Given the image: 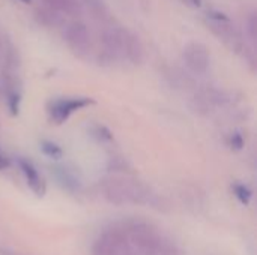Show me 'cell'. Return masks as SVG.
Wrapping results in <instances>:
<instances>
[{"label": "cell", "mask_w": 257, "mask_h": 255, "mask_svg": "<svg viewBox=\"0 0 257 255\" xmlns=\"http://www.w3.org/2000/svg\"><path fill=\"white\" fill-rule=\"evenodd\" d=\"M117 227L131 255H157L163 242L152 225L140 221H130Z\"/></svg>", "instance_id": "7a4b0ae2"}, {"label": "cell", "mask_w": 257, "mask_h": 255, "mask_svg": "<svg viewBox=\"0 0 257 255\" xmlns=\"http://www.w3.org/2000/svg\"><path fill=\"white\" fill-rule=\"evenodd\" d=\"M92 101L89 98H68V99H59L54 101L50 107V114L51 117L57 122L62 123L65 122L72 113L90 105Z\"/></svg>", "instance_id": "8992f818"}, {"label": "cell", "mask_w": 257, "mask_h": 255, "mask_svg": "<svg viewBox=\"0 0 257 255\" xmlns=\"http://www.w3.org/2000/svg\"><path fill=\"white\" fill-rule=\"evenodd\" d=\"M92 255H131L119 227L104 231L93 243Z\"/></svg>", "instance_id": "5b68a950"}, {"label": "cell", "mask_w": 257, "mask_h": 255, "mask_svg": "<svg viewBox=\"0 0 257 255\" xmlns=\"http://www.w3.org/2000/svg\"><path fill=\"white\" fill-rule=\"evenodd\" d=\"M190 2H191V3H193L194 6H200L203 0H190Z\"/></svg>", "instance_id": "9a60e30c"}, {"label": "cell", "mask_w": 257, "mask_h": 255, "mask_svg": "<svg viewBox=\"0 0 257 255\" xmlns=\"http://www.w3.org/2000/svg\"><path fill=\"white\" fill-rule=\"evenodd\" d=\"M18 165H20V170H21V173H23V176H24V179H26L27 186H29L35 194L42 195L44 191H45V185H44V180H42V177L39 176L38 170L33 167V164L29 162V161H26V159H20V161H18Z\"/></svg>", "instance_id": "ba28073f"}, {"label": "cell", "mask_w": 257, "mask_h": 255, "mask_svg": "<svg viewBox=\"0 0 257 255\" xmlns=\"http://www.w3.org/2000/svg\"><path fill=\"white\" fill-rule=\"evenodd\" d=\"M62 38H63L66 47L75 56L84 57V56H87L90 53V48H92V36H90L89 27L83 21L74 20V21L68 23L63 27Z\"/></svg>", "instance_id": "3957f363"}, {"label": "cell", "mask_w": 257, "mask_h": 255, "mask_svg": "<svg viewBox=\"0 0 257 255\" xmlns=\"http://www.w3.org/2000/svg\"><path fill=\"white\" fill-rule=\"evenodd\" d=\"M157 255H182L181 249L176 245L172 243H161Z\"/></svg>", "instance_id": "8fae6325"}, {"label": "cell", "mask_w": 257, "mask_h": 255, "mask_svg": "<svg viewBox=\"0 0 257 255\" xmlns=\"http://www.w3.org/2000/svg\"><path fill=\"white\" fill-rule=\"evenodd\" d=\"M45 8L56 12V14H65L71 17H77L81 14V6L78 0H44Z\"/></svg>", "instance_id": "9c48e42d"}, {"label": "cell", "mask_w": 257, "mask_h": 255, "mask_svg": "<svg viewBox=\"0 0 257 255\" xmlns=\"http://www.w3.org/2000/svg\"><path fill=\"white\" fill-rule=\"evenodd\" d=\"M245 35L248 36V39L254 44L256 42L257 36V21H256V14L251 12L248 15V18L245 20Z\"/></svg>", "instance_id": "30bf717a"}, {"label": "cell", "mask_w": 257, "mask_h": 255, "mask_svg": "<svg viewBox=\"0 0 257 255\" xmlns=\"http://www.w3.org/2000/svg\"><path fill=\"white\" fill-rule=\"evenodd\" d=\"M20 2H23V3H26V5H29V3H30L32 0H20Z\"/></svg>", "instance_id": "2e32d148"}, {"label": "cell", "mask_w": 257, "mask_h": 255, "mask_svg": "<svg viewBox=\"0 0 257 255\" xmlns=\"http://www.w3.org/2000/svg\"><path fill=\"white\" fill-rule=\"evenodd\" d=\"M6 165H8V161H6V159H5V156L0 153V170H2V168H5Z\"/></svg>", "instance_id": "5bb4252c"}, {"label": "cell", "mask_w": 257, "mask_h": 255, "mask_svg": "<svg viewBox=\"0 0 257 255\" xmlns=\"http://www.w3.org/2000/svg\"><path fill=\"white\" fill-rule=\"evenodd\" d=\"M42 150H44L48 156H51V158H56V156H60V155H62V150H60L56 144H53V143H44Z\"/></svg>", "instance_id": "7c38bea8"}, {"label": "cell", "mask_w": 257, "mask_h": 255, "mask_svg": "<svg viewBox=\"0 0 257 255\" xmlns=\"http://www.w3.org/2000/svg\"><path fill=\"white\" fill-rule=\"evenodd\" d=\"M145 59V47L139 35L123 27L122 42V60H128L133 65H140Z\"/></svg>", "instance_id": "52a82bcc"}, {"label": "cell", "mask_w": 257, "mask_h": 255, "mask_svg": "<svg viewBox=\"0 0 257 255\" xmlns=\"http://www.w3.org/2000/svg\"><path fill=\"white\" fill-rule=\"evenodd\" d=\"M235 192H236V197L241 198L242 203H248L250 197H251V192L245 188V186H236L235 188Z\"/></svg>", "instance_id": "4fadbf2b"}, {"label": "cell", "mask_w": 257, "mask_h": 255, "mask_svg": "<svg viewBox=\"0 0 257 255\" xmlns=\"http://www.w3.org/2000/svg\"><path fill=\"white\" fill-rule=\"evenodd\" d=\"M182 59L187 68L197 75L206 74L211 68V51L203 42L199 41H190L185 44Z\"/></svg>", "instance_id": "277c9868"}, {"label": "cell", "mask_w": 257, "mask_h": 255, "mask_svg": "<svg viewBox=\"0 0 257 255\" xmlns=\"http://www.w3.org/2000/svg\"><path fill=\"white\" fill-rule=\"evenodd\" d=\"M102 192L107 201L116 206L148 204L151 203V191L140 182L126 177H110L102 183Z\"/></svg>", "instance_id": "6da1fadb"}]
</instances>
